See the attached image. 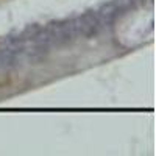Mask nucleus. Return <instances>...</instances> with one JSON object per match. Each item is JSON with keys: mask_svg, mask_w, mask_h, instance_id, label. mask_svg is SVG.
Returning a JSON list of instances; mask_svg holds the SVG:
<instances>
[{"mask_svg": "<svg viewBox=\"0 0 156 156\" xmlns=\"http://www.w3.org/2000/svg\"><path fill=\"white\" fill-rule=\"evenodd\" d=\"M47 41L50 45H66L75 41L78 36L76 33V25L75 17L72 19H62V20H53L50 22L47 27H44Z\"/></svg>", "mask_w": 156, "mask_h": 156, "instance_id": "nucleus-1", "label": "nucleus"}, {"mask_svg": "<svg viewBox=\"0 0 156 156\" xmlns=\"http://www.w3.org/2000/svg\"><path fill=\"white\" fill-rule=\"evenodd\" d=\"M75 25H76L78 36H83V37H94L101 30V20L98 14L94 11H86L81 16L75 17Z\"/></svg>", "mask_w": 156, "mask_h": 156, "instance_id": "nucleus-2", "label": "nucleus"}, {"mask_svg": "<svg viewBox=\"0 0 156 156\" xmlns=\"http://www.w3.org/2000/svg\"><path fill=\"white\" fill-rule=\"evenodd\" d=\"M134 0H111L109 3L103 5L98 9V17L101 20V23H112L119 19L123 12H126L129 8H131Z\"/></svg>", "mask_w": 156, "mask_h": 156, "instance_id": "nucleus-3", "label": "nucleus"}]
</instances>
